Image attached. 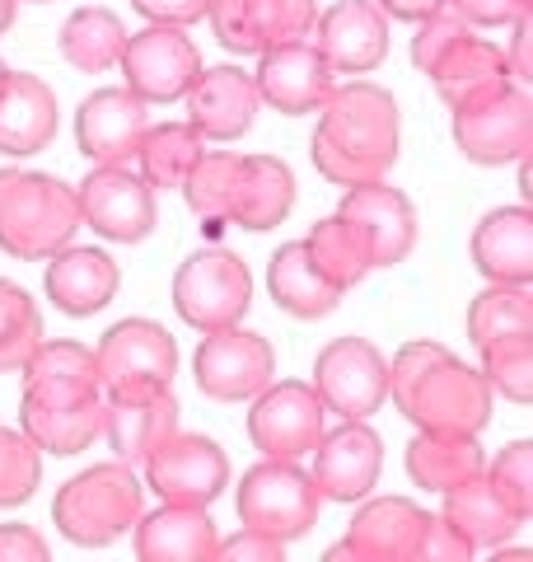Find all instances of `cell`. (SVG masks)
<instances>
[{"label": "cell", "instance_id": "13", "mask_svg": "<svg viewBox=\"0 0 533 562\" xmlns=\"http://www.w3.org/2000/svg\"><path fill=\"white\" fill-rule=\"evenodd\" d=\"M314 394L324 398V408H332L337 417L365 422V417H375L388 398V361L379 357L375 342L337 338L318 351Z\"/></svg>", "mask_w": 533, "mask_h": 562}, {"label": "cell", "instance_id": "44", "mask_svg": "<svg viewBox=\"0 0 533 562\" xmlns=\"http://www.w3.org/2000/svg\"><path fill=\"white\" fill-rule=\"evenodd\" d=\"M132 10L140 14V20H150V24H173V29H188V24L206 20L211 0H132Z\"/></svg>", "mask_w": 533, "mask_h": 562}, {"label": "cell", "instance_id": "48", "mask_svg": "<svg viewBox=\"0 0 533 562\" xmlns=\"http://www.w3.org/2000/svg\"><path fill=\"white\" fill-rule=\"evenodd\" d=\"M375 5L388 14V20H412V24H421V20H431L444 0H375Z\"/></svg>", "mask_w": 533, "mask_h": 562}, {"label": "cell", "instance_id": "16", "mask_svg": "<svg viewBox=\"0 0 533 562\" xmlns=\"http://www.w3.org/2000/svg\"><path fill=\"white\" fill-rule=\"evenodd\" d=\"M192 375H197V390L216 403H243L262 394L276 375V357L272 342L258 338V333L235 328H216L206 333V342L192 357Z\"/></svg>", "mask_w": 533, "mask_h": 562}, {"label": "cell", "instance_id": "26", "mask_svg": "<svg viewBox=\"0 0 533 562\" xmlns=\"http://www.w3.org/2000/svg\"><path fill=\"white\" fill-rule=\"evenodd\" d=\"M178 431V398L169 390L103 398V436L122 464H146Z\"/></svg>", "mask_w": 533, "mask_h": 562}, {"label": "cell", "instance_id": "49", "mask_svg": "<svg viewBox=\"0 0 533 562\" xmlns=\"http://www.w3.org/2000/svg\"><path fill=\"white\" fill-rule=\"evenodd\" d=\"M14 5H20V0H0V33L14 24Z\"/></svg>", "mask_w": 533, "mask_h": 562}, {"label": "cell", "instance_id": "45", "mask_svg": "<svg viewBox=\"0 0 533 562\" xmlns=\"http://www.w3.org/2000/svg\"><path fill=\"white\" fill-rule=\"evenodd\" d=\"M281 553H286V549H281L276 539L253 535V530L229 535V539H220V549H216L220 562H281Z\"/></svg>", "mask_w": 533, "mask_h": 562}, {"label": "cell", "instance_id": "35", "mask_svg": "<svg viewBox=\"0 0 533 562\" xmlns=\"http://www.w3.org/2000/svg\"><path fill=\"white\" fill-rule=\"evenodd\" d=\"M202 132L192 122H159L146 132L136 150V173L146 179L155 192H173L188 183V173L202 160Z\"/></svg>", "mask_w": 533, "mask_h": 562}, {"label": "cell", "instance_id": "47", "mask_svg": "<svg viewBox=\"0 0 533 562\" xmlns=\"http://www.w3.org/2000/svg\"><path fill=\"white\" fill-rule=\"evenodd\" d=\"M529 33H533V24H529V14H520V20H514V33H510V47L501 52V57H506V76H510L514 85H529V80H533V57H529Z\"/></svg>", "mask_w": 533, "mask_h": 562}, {"label": "cell", "instance_id": "37", "mask_svg": "<svg viewBox=\"0 0 533 562\" xmlns=\"http://www.w3.org/2000/svg\"><path fill=\"white\" fill-rule=\"evenodd\" d=\"M38 342H43L38 301L24 286L0 277V375L24 371V361L38 351Z\"/></svg>", "mask_w": 533, "mask_h": 562}, {"label": "cell", "instance_id": "18", "mask_svg": "<svg viewBox=\"0 0 533 562\" xmlns=\"http://www.w3.org/2000/svg\"><path fill=\"white\" fill-rule=\"evenodd\" d=\"M140 469H146V483L155 497L173 506H211L229 483L225 450L192 431H173Z\"/></svg>", "mask_w": 533, "mask_h": 562}, {"label": "cell", "instance_id": "36", "mask_svg": "<svg viewBox=\"0 0 533 562\" xmlns=\"http://www.w3.org/2000/svg\"><path fill=\"white\" fill-rule=\"evenodd\" d=\"M305 249H309V258H314V268L324 272L332 286H355V281H365L370 272V249H365V239H361V231L347 221V216H324L309 231V239H305Z\"/></svg>", "mask_w": 533, "mask_h": 562}, {"label": "cell", "instance_id": "39", "mask_svg": "<svg viewBox=\"0 0 533 562\" xmlns=\"http://www.w3.org/2000/svg\"><path fill=\"white\" fill-rule=\"evenodd\" d=\"M506 333H533V295L529 286H491L468 305V342L483 347Z\"/></svg>", "mask_w": 533, "mask_h": 562}, {"label": "cell", "instance_id": "46", "mask_svg": "<svg viewBox=\"0 0 533 562\" xmlns=\"http://www.w3.org/2000/svg\"><path fill=\"white\" fill-rule=\"evenodd\" d=\"M52 549L29 525H0V562H47Z\"/></svg>", "mask_w": 533, "mask_h": 562}, {"label": "cell", "instance_id": "8", "mask_svg": "<svg viewBox=\"0 0 533 562\" xmlns=\"http://www.w3.org/2000/svg\"><path fill=\"white\" fill-rule=\"evenodd\" d=\"M412 61H417L421 76L435 80V90H440L444 103H458L464 94L483 90V85L510 80L501 47L477 38L473 24L458 20L450 5H440L431 20H421L417 43H412Z\"/></svg>", "mask_w": 533, "mask_h": 562}, {"label": "cell", "instance_id": "41", "mask_svg": "<svg viewBox=\"0 0 533 562\" xmlns=\"http://www.w3.org/2000/svg\"><path fill=\"white\" fill-rule=\"evenodd\" d=\"M491 487L506 497V506L520 520L533 516V441H510L487 469Z\"/></svg>", "mask_w": 533, "mask_h": 562}, {"label": "cell", "instance_id": "33", "mask_svg": "<svg viewBox=\"0 0 533 562\" xmlns=\"http://www.w3.org/2000/svg\"><path fill=\"white\" fill-rule=\"evenodd\" d=\"M407 479L426 492H450L464 479L487 469V454L477 446V436H440V431H417L407 441Z\"/></svg>", "mask_w": 533, "mask_h": 562}, {"label": "cell", "instance_id": "2", "mask_svg": "<svg viewBox=\"0 0 533 562\" xmlns=\"http://www.w3.org/2000/svg\"><path fill=\"white\" fill-rule=\"evenodd\" d=\"M388 394L417 431L477 436L491 422V384L440 342H402L388 366Z\"/></svg>", "mask_w": 533, "mask_h": 562}, {"label": "cell", "instance_id": "43", "mask_svg": "<svg viewBox=\"0 0 533 562\" xmlns=\"http://www.w3.org/2000/svg\"><path fill=\"white\" fill-rule=\"evenodd\" d=\"M458 20L473 29H496V24H514L520 14H529V0H444Z\"/></svg>", "mask_w": 533, "mask_h": 562}, {"label": "cell", "instance_id": "50", "mask_svg": "<svg viewBox=\"0 0 533 562\" xmlns=\"http://www.w3.org/2000/svg\"><path fill=\"white\" fill-rule=\"evenodd\" d=\"M496 558H506V562H529V549H501Z\"/></svg>", "mask_w": 533, "mask_h": 562}, {"label": "cell", "instance_id": "30", "mask_svg": "<svg viewBox=\"0 0 533 562\" xmlns=\"http://www.w3.org/2000/svg\"><path fill=\"white\" fill-rule=\"evenodd\" d=\"M117 281H122L117 262L103 249H76V244H66L47 262V295L70 319H89V314L109 310V301L117 295Z\"/></svg>", "mask_w": 533, "mask_h": 562}, {"label": "cell", "instance_id": "52", "mask_svg": "<svg viewBox=\"0 0 533 562\" xmlns=\"http://www.w3.org/2000/svg\"><path fill=\"white\" fill-rule=\"evenodd\" d=\"M5 70H10V66H5V61H0V76H5Z\"/></svg>", "mask_w": 533, "mask_h": 562}, {"label": "cell", "instance_id": "19", "mask_svg": "<svg viewBox=\"0 0 533 562\" xmlns=\"http://www.w3.org/2000/svg\"><path fill=\"white\" fill-rule=\"evenodd\" d=\"M426 516L431 512L407 497H375L351 516L347 539L332 543L324 562H417Z\"/></svg>", "mask_w": 533, "mask_h": 562}, {"label": "cell", "instance_id": "3", "mask_svg": "<svg viewBox=\"0 0 533 562\" xmlns=\"http://www.w3.org/2000/svg\"><path fill=\"white\" fill-rule=\"evenodd\" d=\"M398 103L379 85H347L332 90L328 103L318 109L314 127V169L328 183L361 188L379 183L398 165Z\"/></svg>", "mask_w": 533, "mask_h": 562}, {"label": "cell", "instance_id": "32", "mask_svg": "<svg viewBox=\"0 0 533 562\" xmlns=\"http://www.w3.org/2000/svg\"><path fill=\"white\" fill-rule=\"evenodd\" d=\"M444 497V520L454 525L458 535H464L473 549H491V543H506V539H514L520 535V516L506 506V497L491 487V479H487V469L483 473H473V479H464L458 487H450V492H440Z\"/></svg>", "mask_w": 533, "mask_h": 562}, {"label": "cell", "instance_id": "5", "mask_svg": "<svg viewBox=\"0 0 533 562\" xmlns=\"http://www.w3.org/2000/svg\"><path fill=\"white\" fill-rule=\"evenodd\" d=\"M76 188L52 173L0 169V254L20 262H43L80 235Z\"/></svg>", "mask_w": 533, "mask_h": 562}, {"label": "cell", "instance_id": "6", "mask_svg": "<svg viewBox=\"0 0 533 562\" xmlns=\"http://www.w3.org/2000/svg\"><path fill=\"white\" fill-rule=\"evenodd\" d=\"M61 539L76 549H109L140 520V479L132 464H89L76 479H66L52 502Z\"/></svg>", "mask_w": 533, "mask_h": 562}, {"label": "cell", "instance_id": "12", "mask_svg": "<svg viewBox=\"0 0 533 562\" xmlns=\"http://www.w3.org/2000/svg\"><path fill=\"white\" fill-rule=\"evenodd\" d=\"M122 76H127V90L146 103H178L188 94V85L197 80L202 70V52L188 38V29L173 24H150L140 33H127V47H122Z\"/></svg>", "mask_w": 533, "mask_h": 562}, {"label": "cell", "instance_id": "42", "mask_svg": "<svg viewBox=\"0 0 533 562\" xmlns=\"http://www.w3.org/2000/svg\"><path fill=\"white\" fill-rule=\"evenodd\" d=\"M468 558H473V543L458 535L450 520H444V516H426L417 562H468Z\"/></svg>", "mask_w": 533, "mask_h": 562}, {"label": "cell", "instance_id": "7", "mask_svg": "<svg viewBox=\"0 0 533 562\" xmlns=\"http://www.w3.org/2000/svg\"><path fill=\"white\" fill-rule=\"evenodd\" d=\"M454 117V146L468 155L473 165H514L524 160L533 146V103H529V85L514 80H496L483 90L464 94L450 103Z\"/></svg>", "mask_w": 533, "mask_h": 562}, {"label": "cell", "instance_id": "11", "mask_svg": "<svg viewBox=\"0 0 533 562\" xmlns=\"http://www.w3.org/2000/svg\"><path fill=\"white\" fill-rule=\"evenodd\" d=\"M94 366H99L103 398L169 390L178 371V342L169 328H159L150 319H122L94 347Z\"/></svg>", "mask_w": 533, "mask_h": 562}, {"label": "cell", "instance_id": "28", "mask_svg": "<svg viewBox=\"0 0 533 562\" xmlns=\"http://www.w3.org/2000/svg\"><path fill=\"white\" fill-rule=\"evenodd\" d=\"M136 558L140 562H216L220 530L211 525L206 506H173L165 502L159 512L140 516L132 525Z\"/></svg>", "mask_w": 533, "mask_h": 562}, {"label": "cell", "instance_id": "1", "mask_svg": "<svg viewBox=\"0 0 533 562\" xmlns=\"http://www.w3.org/2000/svg\"><path fill=\"white\" fill-rule=\"evenodd\" d=\"M20 431L43 454H80L103 436L99 366L84 342H38L24 361Z\"/></svg>", "mask_w": 533, "mask_h": 562}, {"label": "cell", "instance_id": "27", "mask_svg": "<svg viewBox=\"0 0 533 562\" xmlns=\"http://www.w3.org/2000/svg\"><path fill=\"white\" fill-rule=\"evenodd\" d=\"M57 94L47 80L29 76V70H5L0 76V155H38L57 136Z\"/></svg>", "mask_w": 533, "mask_h": 562}, {"label": "cell", "instance_id": "34", "mask_svg": "<svg viewBox=\"0 0 533 562\" xmlns=\"http://www.w3.org/2000/svg\"><path fill=\"white\" fill-rule=\"evenodd\" d=\"M57 47H61L66 66L84 70V76H103L109 66H117L122 47H127V24L103 5H84L61 24Z\"/></svg>", "mask_w": 533, "mask_h": 562}, {"label": "cell", "instance_id": "51", "mask_svg": "<svg viewBox=\"0 0 533 562\" xmlns=\"http://www.w3.org/2000/svg\"><path fill=\"white\" fill-rule=\"evenodd\" d=\"M33 5H52V0H33Z\"/></svg>", "mask_w": 533, "mask_h": 562}, {"label": "cell", "instance_id": "4", "mask_svg": "<svg viewBox=\"0 0 533 562\" xmlns=\"http://www.w3.org/2000/svg\"><path fill=\"white\" fill-rule=\"evenodd\" d=\"M183 192L206 235L225 231V225L262 235L276 231L295 211V173L276 155H202Z\"/></svg>", "mask_w": 533, "mask_h": 562}, {"label": "cell", "instance_id": "15", "mask_svg": "<svg viewBox=\"0 0 533 562\" xmlns=\"http://www.w3.org/2000/svg\"><path fill=\"white\" fill-rule=\"evenodd\" d=\"M76 198H80V221L109 244H140L159 221L155 188L122 165H99L76 188Z\"/></svg>", "mask_w": 533, "mask_h": 562}, {"label": "cell", "instance_id": "17", "mask_svg": "<svg viewBox=\"0 0 533 562\" xmlns=\"http://www.w3.org/2000/svg\"><path fill=\"white\" fill-rule=\"evenodd\" d=\"M211 29L225 52H272L281 43H305L318 20V0H211Z\"/></svg>", "mask_w": 533, "mask_h": 562}, {"label": "cell", "instance_id": "22", "mask_svg": "<svg viewBox=\"0 0 533 562\" xmlns=\"http://www.w3.org/2000/svg\"><path fill=\"white\" fill-rule=\"evenodd\" d=\"M337 216H347L361 231L370 249V268H398V262L417 249V211L407 202V192L379 183L347 188V202L337 206Z\"/></svg>", "mask_w": 533, "mask_h": 562}, {"label": "cell", "instance_id": "40", "mask_svg": "<svg viewBox=\"0 0 533 562\" xmlns=\"http://www.w3.org/2000/svg\"><path fill=\"white\" fill-rule=\"evenodd\" d=\"M43 483V450L24 431L0 427V506H24Z\"/></svg>", "mask_w": 533, "mask_h": 562}, {"label": "cell", "instance_id": "10", "mask_svg": "<svg viewBox=\"0 0 533 562\" xmlns=\"http://www.w3.org/2000/svg\"><path fill=\"white\" fill-rule=\"evenodd\" d=\"M248 301H253V272L220 244L183 258V268L173 272V310L183 314V324L202 333L235 328L248 314Z\"/></svg>", "mask_w": 533, "mask_h": 562}, {"label": "cell", "instance_id": "21", "mask_svg": "<svg viewBox=\"0 0 533 562\" xmlns=\"http://www.w3.org/2000/svg\"><path fill=\"white\" fill-rule=\"evenodd\" d=\"M150 132V103L132 90H94L76 113V146L94 165L136 160L140 140Z\"/></svg>", "mask_w": 533, "mask_h": 562}, {"label": "cell", "instance_id": "24", "mask_svg": "<svg viewBox=\"0 0 533 562\" xmlns=\"http://www.w3.org/2000/svg\"><path fill=\"white\" fill-rule=\"evenodd\" d=\"M188 122L202 132V140H239L258 122V85L243 66H202L188 85Z\"/></svg>", "mask_w": 533, "mask_h": 562}, {"label": "cell", "instance_id": "31", "mask_svg": "<svg viewBox=\"0 0 533 562\" xmlns=\"http://www.w3.org/2000/svg\"><path fill=\"white\" fill-rule=\"evenodd\" d=\"M266 291H272V301L291 314V319H328V314L342 305V286H332V281L314 268V258L305 249V239L299 244H281L266 262Z\"/></svg>", "mask_w": 533, "mask_h": 562}, {"label": "cell", "instance_id": "14", "mask_svg": "<svg viewBox=\"0 0 533 562\" xmlns=\"http://www.w3.org/2000/svg\"><path fill=\"white\" fill-rule=\"evenodd\" d=\"M324 413L328 408L314 394V384H266L248 408V441L258 446L262 460H305L324 436Z\"/></svg>", "mask_w": 533, "mask_h": 562}, {"label": "cell", "instance_id": "29", "mask_svg": "<svg viewBox=\"0 0 533 562\" xmlns=\"http://www.w3.org/2000/svg\"><path fill=\"white\" fill-rule=\"evenodd\" d=\"M473 268L491 286H529L533 281V211L529 206H501L477 221Z\"/></svg>", "mask_w": 533, "mask_h": 562}, {"label": "cell", "instance_id": "9", "mask_svg": "<svg viewBox=\"0 0 533 562\" xmlns=\"http://www.w3.org/2000/svg\"><path fill=\"white\" fill-rule=\"evenodd\" d=\"M318 506H324V497H318L309 469H299V460H262L239 483L243 530L266 535L276 543H295L299 535H309Z\"/></svg>", "mask_w": 533, "mask_h": 562}, {"label": "cell", "instance_id": "25", "mask_svg": "<svg viewBox=\"0 0 533 562\" xmlns=\"http://www.w3.org/2000/svg\"><path fill=\"white\" fill-rule=\"evenodd\" d=\"M314 33L318 57L332 70H347V76L375 70L388 57V14L375 0H337L332 10L314 20Z\"/></svg>", "mask_w": 533, "mask_h": 562}, {"label": "cell", "instance_id": "20", "mask_svg": "<svg viewBox=\"0 0 533 562\" xmlns=\"http://www.w3.org/2000/svg\"><path fill=\"white\" fill-rule=\"evenodd\" d=\"M309 454H314L309 479L318 487V497L342 502V506L365 502L384 469V441L365 422H347V427H337V431H324Z\"/></svg>", "mask_w": 533, "mask_h": 562}, {"label": "cell", "instance_id": "38", "mask_svg": "<svg viewBox=\"0 0 533 562\" xmlns=\"http://www.w3.org/2000/svg\"><path fill=\"white\" fill-rule=\"evenodd\" d=\"M477 351H483L477 371L487 375L491 394H506L510 403L529 408L533 403V333H506V338H491Z\"/></svg>", "mask_w": 533, "mask_h": 562}, {"label": "cell", "instance_id": "23", "mask_svg": "<svg viewBox=\"0 0 533 562\" xmlns=\"http://www.w3.org/2000/svg\"><path fill=\"white\" fill-rule=\"evenodd\" d=\"M258 99L272 103L276 113L286 117H305L318 113L328 103V94L337 90L332 85V66L318 57V47L309 43H281L272 52H258Z\"/></svg>", "mask_w": 533, "mask_h": 562}]
</instances>
